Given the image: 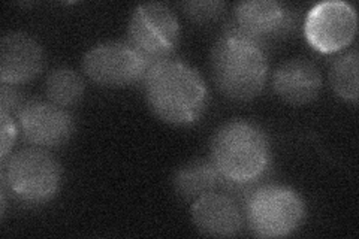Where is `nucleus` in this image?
<instances>
[{"label": "nucleus", "instance_id": "obj_13", "mask_svg": "<svg viewBox=\"0 0 359 239\" xmlns=\"http://www.w3.org/2000/svg\"><path fill=\"white\" fill-rule=\"evenodd\" d=\"M273 87L280 99L290 105H306L318 97L322 88L320 72L306 59L285 62L273 78Z\"/></svg>", "mask_w": 359, "mask_h": 239}, {"label": "nucleus", "instance_id": "obj_5", "mask_svg": "<svg viewBox=\"0 0 359 239\" xmlns=\"http://www.w3.org/2000/svg\"><path fill=\"white\" fill-rule=\"evenodd\" d=\"M245 211L256 236L282 238L298 229L304 220L306 205L294 189L268 184L250 193Z\"/></svg>", "mask_w": 359, "mask_h": 239}, {"label": "nucleus", "instance_id": "obj_4", "mask_svg": "<svg viewBox=\"0 0 359 239\" xmlns=\"http://www.w3.org/2000/svg\"><path fill=\"white\" fill-rule=\"evenodd\" d=\"M62 183V169L55 158L42 148H25L9 161L4 169V184L25 203L39 205L57 195Z\"/></svg>", "mask_w": 359, "mask_h": 239}, {"label": "nucleus", "instance_id": "obj_18", "mask_svg": "<svg viewBox=\"0 0 359 239\" xmlns=\"http://www.w3.org/2000/svg\"><path fill=\"white\" fill-rule=\"evenodd\" d=\"M15 136H17V129L13 121V117H11V114L2 111V162L6 161L8 153L14 145Z\"/></svg>", "mask_w": 359, "mask_h": 239}, {"label": "nucleus", "instance_id": "obj_3", "mask_svg": "<svg viewBox=\"0 0 359 239\" xmlns=\"http://www.w3.org/2000/svg\"><path fill=\"white\" fill-rule=\"evenodd\" d=\"M211 162L224 181L250 184L264 175L271 162L268 136L249 121L223 124L211 141Z\"/></svg>", "mask_w": 359, "mask_h": 239}, {"label": "nucleus", "instance_id": "obj_16", "mask_svg": "<svg viewBox=\"0 0 359 239\" xmlns=\"http://www.w3.org/2000/svg\"><path fill=\"white\" fill-rule=\"evenodd\" d=\"M358 51L353 50L337 59L331 66L330 83L334 92L346 100H358Z\"/></svg>", "mask_w": 359, "mask_h": 239}, {"label": "nucleus", "instance_id": "obj_1", "mask_svg": "<svg viewBox=\"0 0 359 239\" xmlns=\"http://www.w3.org/2000/svg\"><path fill=\"white\" fill-rule=\"evenodd\" d=\"M142 81L149 107L168 124H194L208 105L205 81L192 66L180 60L153 63Z\"/></svg>", "mask_w": 359, "mask_h": 239}, {"label": "nucleus", "instance_id": "obj_17", "mask_svg": "<svg viewBox=\"0 0 359 239\" xmlns=\"http://www.w3.org/2000/svg\"><path fill=\"white\" fill-rule=\"evenodd\" d=\"M184 14L198 22H207L217 18L224 9L223 2H186L182 5Z\"/></svg>", "mask_w": 359, "mask_h": 239}, {"label": "nucleus", "instance_id": "obj_12", "mask_svg": "<svg viewBox=\"0 0 359 239\" xmlns=\"http://www.w3.org/2000/svg\"><path fill=\"white\" fill-rule=\"evenodd\" d=\"M192 219L201 233L217 238L237 235L243 224L237 202L216 191H210L195 200Z\"/></svg>", "mask_w": 359, "mask_h": 239}, {"label": "nucleus", "instance_id": "obj_14", "mask_svg": "<svg viewBox=\"0 0 359 239\" xmlns=\"http://www.w3.org/2000/svg\"><path fill=\"white\" fill-rule=\"evenodd\" d=\"M223 177L211 161H195L174 174L172 186L180 196L184 199H198L215 191L222 183Z\"/></svg>", "mask_w": 359, "mask_h": 239}, {"label": "nucleus", "instance_id": "obj_15", "mask_svg": "<svg viewBox=\"0 0 359 239\" xmlns=\"http://www.w3.org/2000/svg\"><path fill=\"white\" fill-rule=\"evenodd\" d=\"M84 81L76 72L66 69L53 71L45 83V95L57 107H72L84 96Z\"/></svg>", "mask_w": 359, "mask_h": 239}, {"label": "nucleus", "instance_id": "obj_10", "mask_svg": "<svg viewBox=\"0 0 359 239\" xmlns=\"http://www.w3.org/2000/svg\"><path fill=\"white\" fill-rule=\"evenodd\" d=\"M295 26V18L274 0H249L233 9L229 27L264 45L268 38L282 36Z\"/></svg>", "mask_w": 359, "mask_h": 239}, {"label": "nucleus", "instance_id": "obj_19", "mask_svg": "<svg viewBox=\"0 0 359 239\" xmlns=\"http://www.w3.org/2000/svg\"><path fill=\"white\" fill-rule=\"evenodd\" d=\"M0 104H2V111L8 114H11V109H21V96L15 86L2 84V90H0Z\"/></svg>", "mask_w": 359, "mask_h": 239}, {"label": "nucleus", "instance_id": "obj_11", "mask_svg": "<svg viewBox=\"0 0 359 239\" xmlns=\"http://www.w3.org/2000/svg\"><path fill=\"white\" fill-rule=\"evenodd\" d=\"M43 64L41 45L26 33L15 32L0 42V79L2 84H22L35 78Z\"/></svg>", "mask_w": 359, "mask_h": 239}, {"label": "nucleus", "instance_id": "obj_7", "mask_svg": "<svg viewBox=\"0 0 359 239\" xmlns=\"http://www.w3.org/2000/svg\"><path fill=\"white\" fill-rule=\"evenodd\" d=\"M149 60L129 42H104L90 48L83 59L86 75L105 87H128L144 79Z\"/></svg>", "mask_w": 359, "mask_h": 239}, {"label": "nucleus", "instance_id": "obj_9", "mask_svg": "<svg viewBox=\"0 0 359 239\" xmlns=\"http://www.w3.org/2000/svg\"><path fill=\"white\" fill-rule=\"evenodd\" d=\"M18 121L25 138L42 148L59 146L74 133V118L51 102H27L18 111Z\"/></svg>", "mask_w": 359, "mask_h": 239}, {"label": "nucleus", "instance_id": "obj_8", "mask_svg": "<svg viewBox=\"0 0 359 239\" xmlns=\"http://www.w3.org/2000/svg\"><path fill=\"white\" fill-rule=\"evenodd\" d=\"M358 18L352 5L346 2H322L313 6L306 18V38L314 50L325 54L340 51L356 33Z\"/></svg>", "mask_w": 359, "mask_h": 239}, {"label": "nucleus", "instance_id": "obj_6", "mask_svg": "<svg viewBox=\"0 0 359 239\" xmlns=\"http://www.w3.org/2000/svg\"><path fill=\"white\" fill-rule=\"evenodd\" d=\"M132 47L149 60L170 59L180 39V25L175 14L163 4H145L133 9L128 25Z\"/></svg>", "mask_w": 359, "mask_h": 239}, {"label": "nucleus", "instance_id": "obj_2", "mask_svg": "<svg viewBox=\"0 0 359 239\" xmlns=\"http://www.w3.org/2000/svg\"><path fill=\"white\" fill-rule=\"evenodd\" d=\"M211 74L220 92L233 100H252L268 76L264 45L226 27L211 50Z\"/></svg>", "mask_w": 359, "mask_h": 239}]
</instances>
